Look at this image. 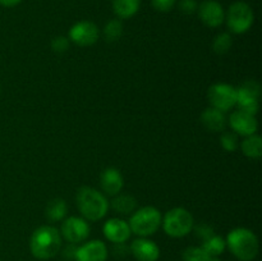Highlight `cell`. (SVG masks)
<instances>
[{"mask_svg": "<svg viewBox=\"0 0 262 261\" xmlns=\"http://www.w3.org/2000/svg\"><path fill=\"white\" fill-rule=\"evenodd\" d=\"M61 247V235L58 229L50 225H43L33 232L30 241L32 255L38 260H49L58 255Z\"/></svg>", "mask_w": 262, "mask_h": 261, "instance_id": "cell-1", "label": "cell"}, {"mask_svg": "<svg viewBox=\"0 0 262 261\" xmlns=\"http://www.w3.org/2000/svg\"><path fill=\"white\" fill-rule=\"evenodd\" d=\"M227 247L241 261H252L258 253V240L255 233L246 228H237L228 234Z\"/></svg>", "mask_w": 262, "mask_h": 261, "instance_id": "cell-2", "label": "cell"}, {"mask_svg": "<svg viewBox=\"0 0 262 261\" xmlns=\"http://www.w3.org/2000/svg\"><path fill=\"white\" fill-rule=\"evenodd\" d=\"M77 205L86 219L96 222L102 219L107 211V201L99 191L91 187H82L77 193Z\"/></svg>", "mask_w": 262, "mask_h": 261, "instance_id": "cell-3", "label": "cell"}, {"mask_svg": "<svg viewBox=\"0 0 262 261\" xmlns=\"http://www.w3.org/2000/svg\"><path fill=\"white\" fill-rule=\"evenodd\" d=\"M161 215L158 209L152 206H146L136 211L129 222L130 232L141 237H147L154 234L160 228Z\"/></svg>", "mask_w": 262, "mask_h": 261, "instance_id": "cell-4", "label": "cell"}, {"mask_svg": "<svg viewBox=\"0 0 262 261\" xmlns=\"http://www.w3.org/2000/svg\"><path fill=\"white\" fill-rule=\"evenodd\" d=\"M163 225L166 234L174 238H181L188 234L193 228V216L188 210L176 207L166 212Z\"/></svg>", "mask_w": 262, "mask_h": 261, "instance_id": "cell-5", "label": "cell"}, {"mask_svg": "<svg viewBox=\"0 0 262 261\" xmlns=\"http://www.w3.org/2000/svg\"><path fill=\"white\" fill-rule=\"evenodd\" d=\"M227 22L234 33H243L251 28L253 23V12L247 3L237 2L229 7Z\"/></svg>", "mask_w": 262, "mask_h": 261, "instance_id": "cell-6", "label": "cell"}, {"mask_svg": "<svg viewBox=\"0 0 262 261\" xmlns=\"http://www.w3.org/2000/svg\"><path fill=\"white\" fill-rule=\"evenodd\" d=\"M207 96H209V101L211 102L212 107L222 110V112H227L235 105L237 90L227 83H215L209 89Z\"/></svg>", "mask_w": 262, "mask_h": 261, "instance_id": "cell-7", "label": "cell"}, {"mask_svg": "<svg viewBox=\"0 0 262 261\" xmlns=\"http://www.w3.org/2000/svg\"><path fill=\"white\" fill-rule=\"evenodd\" d=\"M261 87L257 82L247 81L243 83L239 90H237V101L238 109L241 112L248 113L255 115L258 110V97H260Z\"/></svg>", "mask_w": 262, "mask_h": 261, "instance_id": "cell-8", "label": "cell"}, {"mask_svg": "<svg viewBox=\"0 0 262 261\" xmlns=\"http://www.w3.org/2000/svg\"><path fill=\"white\" fill-rule=\"evenodd\" d=\"M61 235L68 241L69 243H81L87 240L90 235V225L82 217L71 216L64 220L61 225Z\"/></svg>", "mask_w": 262, "mask_h": 261, "instance_id": "cell-9", "label": "cell"}, {"mask_svg": "<svg viewBox=\"0 0 262 261\" xmlns=\"http://www.w3.org/2000/svg\"><path fill=\"white\" fill-rule=\"evenodd\" d=\"M69 37L79 46L94 45L99 38V28L94 22L82 20L76 23L69 31Z\"/></svg>", "mask_w": 262, "mask_h": 261, "instance_id": "cell-10", "label": "cell"}, {"mask_svg": "<svg viewBox=\"0 0 262 261\" xmlns=\"http://www.w3.org/2000/svg\"><path fill=\"white\" fill-rule=\"evenodd\" d=\"M76 261H106L107 247L102 241H90L84 245L77 247Z\"/></svg>", "mask_w": 262, "mask_h": 261, "instance_id": "cell-11", "label": "cell"}, {"mask_svg": "<svg viewBox=\"0 0 262 261\" xmlns=\"http://www.w3.org/2000/svg\"><path fill=\"white\" fill-rule=\"evenodd\" d=\"M129 250L138 261H158L160 257L159 246L147 238H138L133 241Z\"/></svg>", "mask_w": 262, "mask_h": 261, "instance_id": "cell-12", "label": "cell"}, {"mask_svg": "<svg viewBox=\"0 0 262 261\" xmlns=\"http://www.w3.org/2000/svg\"><path fill=\"white\" fill-rule=\"evenodd\" d=\"M199 15L202 22L209 27H219L224 22V9L220 3L215 0H206L199 8Z\"/></svg>", "mask_w": 262, "mask_h": 261, "instance_id": "cell-13", "label": "cell"}, {"mask_svg": "<svg viewBox=\"0 0 262 261\" xmlns=\"http://www.w3.org/2000/svg\"><path fill=\"white\" fill-rule=\"evenodd\" d=\"M130 228L127 222L122 219H110L104 225V234L110 242L113 243H124L130 237Z\"/></svg>", "mask_w": 262, "mask_h": 261, "instance_id": "cell-14", "label": "cell"}, {"mask_svg": "<svg viewBox=\"0 0 262 261\" xmlns=\"http://www.w3.org/2000/svg\"><path fill=\"white\" fill-rule=\"evenodd\" d=\"M229 120L233 129L246 137L255 135V132L257 130V120H256L255 115L248 114V113L237 110V112L232 113Z\"/></svg>", "mask_w": 262, "mask_h": 261, "instance_id": "cell-15", "label": "cell"}, {"mask_svg": "<svg viewBox=\"0 0 262 261\" xmlns=\"http://www.w3.org/2000/svg\"><path fill=\"white\" fill-rule=\"evenodd\" d=\"M101 187L107 194L115 196L123 188V176L118 169L107 168L101 174Z\"/></svg>", "mask_w": 262, "mask_h": 261, "instance_id": "cell-16", "label": "cell"}, {"mask_svg": "<svg viewBox=\"0 0 262 261\" xmlns=\"http://www.w3.org/2000/svg\"><path fill=\"white\" fill-rule=\"evenodd\" d=\"M201 120L205 127L212 132H220L224 130L227 125V119L222 110H217L215 107H209L205 110L201 115Z\"/></svg>", "mask_w": 262, "mask_h": 261, "instance_id": "cell-17", "label": "cell"}, {"mask_svg": "<svg viewBox=\"0 0 262 261\" xmlns=\"http://www.w3.org/2000/svg\"><path fill=\"white\" fill-rule=\"evenodd\" d=\"M140 0H113V9L120 18H130L140 9Z\"/></svg>", "mask_w": 262, "mask_h": 261, "instance_id": "cell-18", "label": "cell"}, {"mask_svg": "<svg viewBox=\"0 0 262 261\" xmlns=\"http://www.w3.org/2000/svg\"><path fill=\"white\" fill-rule=\"evenodd\" d=\"M202 250L212 258H217L227 248V242L224 241V238L220 237V235L212 234L211 237L207 238L202 243Z\"/></svg>", "mask_w": 262, "mask_h": 261, "instance_id": "cell-19", "label": "cell"}, {"mask_svg": "<svg viewBox=\"0 0 262 261\" xmlns=\"http://www.w3.org/2000/svg\"><path fill=\"white\" fill-rule=\"evenodd\" d=\"M112 206L119 214L127 215L135 211L137 201H136L135 197L129 196V194H119L112 201Z\"/></svg>", "mask_w": 262, "mask_h": 261, "instance_id": "cell-20", "label": "cell"}, {"mask_svg": "<svg viewBox=\"0 0 262 261\" xmlns=\"http://www.w3.org/2000/svg\"><path fill=\"white\" fill-rule=\"evenodd\" d=\"M242 151L246 156L251 159H258L262 155V141L260 136H247L242 142Z\"/></svg>", "mask_w": 262, "mask_h": 261, "instance_id": "cell-21", "label": "cell"}, {"mask_svg": "<svg viewBox=\"0 0 262 261\" xmlns=\"http://www.w3.org/2000/svg\"><path fill=\"white\" fill-rule=\"evenodd\" d=\"M67 212V205L66 201L61 199H54L46 206V216L51 220V222H58L66 216Z\"/></svg>", "mask_w": 262, "mask_h": 261, "instance_id": "cell-22", "label": "cell"}, {"mask_svg": "<svg viewBox=\"0 0 262 261\" xmlns=\"http://www.w3.org/2000/svg\"><path fill=\"white\" fill-rule=\"evenodd\" d=\"M123 33V25L119 19H113L106 23L104 28V36L106 41L114 42V41L119 40L122 37Z\"/></svg>", "mask_w": 262, "mask_h": 261, "instance_id": "cell-23", "label": "cell"}, {"mask_svg": "<svg viewBox=\"0 0 262 261\" xmlns=\"http://www.w3.org/2000/svg\"><path fill=\"white\" fill-rule=\"evenodd\" d=\"M232 44L233 41L229 33H220V35H217L216 37H215L214 42H212V49H214V51L216 54L223 55V54L229 51Z\"/></svg>", "mask_w": 262, "mask_h": 261, "instance_id": "cell-24", "label": "cell"}, {"mask_svg": "<svg viewBox=\"0 0 262 261\" xmlns=\"http://www.w3.org/2000/svg\"><path fill=\"white\" fill-rule=\"evenodd\" d=\"M214 258L210 257L202 247H188L183 252V261H212Z\"/></svg>", "mask_w": 262, "mask_h": 261, "instance_id": "cell-25", "label": "cell"}, {"mask_svg": "<svg viewBox=\"0 0 262 261\" xmlns=\"http://www.w3.org/2000/svg\"><path fill=\"white\" fill-rule=\"evenodd\" d=\"M220 142L227 151H235L238 147V137L233 132L223 133Z\"/></svg>", "mask_w": 262, "mask_h": 261, "instance_id": "cell-26", "label": "cell"}, {"mask_svg": "<svg viewBox=\"0 0 262 261\" xmlns=\"http://www.w3.org/2000/svg\"><path fill=\"white\" fill-rule=\"evenodd\" d=\"M51 49H53L55 53H66L69 49V40L67 37H64V36L55 37L51 41Z\"/></svg>", "mask_w": 262, "mask_h": 261, "instance_id": "cell-27", "label": "cell"}, {"mask_svg": "<svg viewBox=\"0 0 262 261\" xmlns=\"http://www.w3.org/2000/svg\"><path fill=\"white\" fill-rule=\"evenodd\" d=\"M194 232H196L197 237L201 238L202 241L207 240V238L211 237L212 234H215L212 227H210V225L206 224V223H201V224L197 225V227L194 228Z\"/></svg>", "mask_w": 262, "mask_h": 261, "instance_id": "cell-28", "label": "cell"}, {"mask_svg": "<svg viewBox=\"0 0 262 261\" xmlns=\"http://www.w3.org/2000/svg\"><path fill=\"white\" fill-rule=\"evenodd\" d=\"M176 4V0H152V5L159 12H169Z\"/></svg>", "mask_w": 262, "mask_h": 261, "instance_id": "cell-29", "label": "cell"}, {"mask_svg": "<svg viewBox=\"0 0 262 261\" xmlns=\"http://www.w3.org/2000/svg\"><path fill=\"white\" fill-rule=\"evenodd\" d=\"M179 9L184 13V14H192L197 10V3L194 0H182L179 3Z\"/></svg>", "mask_w": 262, "mask_h": 261, "instance_id": "cell-30", "label": "cell"}, {"mask_svg": "<svg viewBox=\"0 0 262 261\" xmlns=\"http://www.w3.org/2000/svg\"><path fill=\"white\" fill-rule=\"evenodd\" d=\"M76 251H77V247L73 245V243H71V245L64 250V256H66V257L68 256V257L74 258V256H76Z\"/></svg>", "mask_w": 262, "mask_h": 261, "instance_id": "cell-31", "label": "cell"}, {"mask_svg": "<svg viewBox=\"0 0 262 261\" xmlns=\"http://www.w3.org/2000/svg\"><path fill=\"white\" fill-rule=\"evenodd\" d=\"M22 2V0H0V5H3V7H15V5H18L19 3Z\"/></svg>", "mask_w": 262, "mask_h": 261, "instance_id": "cell-32", "label": "cell"}, {"mask_svg": "<svg viewBox=\"0 0 262 261\" xmlns=\"http://www.w3.org/2000/svg\"><path fill=\"white\" fill-rule=\"evenodd\" d=\"M212 261H220V260H219V258H214V260H212Z\"/></svg>", "mask_w": 262, "mask_h": 261, "instance_id": "cell-33", "label": "cell"}]
</instances>
